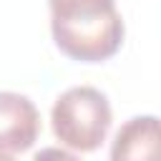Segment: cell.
Masks as SVG:
<instances>
[{
  "mask_svg": "<svg viewBox=\"0 0 161 161\" xmlns=\"http://www.w3.org/2000/svg\"><path fill=\"white\" fill-rule=\"evenodd\" d=\"M113 113L106 93L93 86H75L60 93L50 111V126L55 138L78 153L96 151L111 128Z\"/></svg>",
  "mask_w": 161,
  "mask_h": 161,
  "instance_id": "obj_1",
  "label": "cell"
},
{
  "mask_svg": "<svg viewBox=\"0 0 161 161\" xmlns=\"http://www.w3.org/2000/svg\"><path fill=\"white\" fill-rule=\"evenodd\" d=\"M50 33L60 53L80 63H103L123 43V18L116 5L103 10L50 15Z\"/></svg>",
  "mask_w": 161,
  "mask_h": 161,
  "instance_id": "obj_2",
  "label": "cell"
},
{
  "mask_svg": "<svg viewBox=\"0 0 161 161\" xmlns=\"http://www.w3.org/2000/svg\"><path fill=\"white\" fill-rule=\"evenodd\" d=\"M40 136V113L35 103L15 91H0V156L25 153Z\"/></svg>",
  "mask_w": 161,
  "mask_h": 161,
  "instance_id": "obj_3",
  "label": "cell"
},
{
  "mask_svg": "<svg viewBox=\"0 0 161 161\" xmlns=\"http://www.w3.org/2000/svg\"><path fill=\"white\" fill-rule=\"evenodd\" d=\"M158 151V118L136 116L123 123L113 138L111 158H151Z\"/></svg>",
  "mask_w": 161,
  "mask_h": 161,
  "instance_id": "obj_4",
  "label": "cell"
},
{
  "mask_svg": "<svg viewBox=\"0 0 161 161\" xmlns=\"http://www.w3.org/2000/svg\"><path fill=\"white\" fill-rule=\"evenodd\" d=\"M50 15H73V13H88V10H103L116 5V0H48Z\"/></svg>",
  "mask_w": 161,
  "mask_h": 161,
  "instance_id": "obj_5",
  "label": "cell"
}]
</instances>
